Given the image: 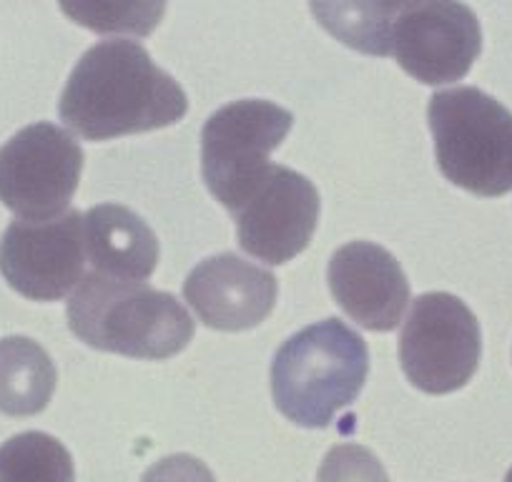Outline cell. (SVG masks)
<instances>
[{"instance_id":"8992f818","label":"cell","mask_w":512,"mask_h":482,"mask_svg":"<svg viewBox=\"0 0 512 482\" xmlns=\"http://www.w3.org/2000/svg\"><path fill=\"white\" fill-rule=\"evenodd\" d=\"M482 334L475 314L447 292L417 297L400 339L402 372L427 395L462 390L477 372Z\"/></svg>"},{"instance_id":"2e32d148","label":"cell","mask_w":512,"mask_h":482,"mask_svg":"<svg viewBox=\"0 0 512 482\" xmlns=\"http://www.w3.org/2000/svg\"><path fill=\"white\" fill-rule=\"evenodd\" d=\"M71 452L46 432H23L0 445V482H73Z\"/></svg>"},{"instance_id":"e0dca14e","label":"cell","mask_w":512,"mask_h":482,"mask_svg":"<svg viewBox=\"0 0 512 482\" xmlns=\"http://www.w3.org/2000/svg\"><path fill=\"white\" fill-rule=\"evenodd\" d=\"M63 13L73 18L81 26L98 33H136V36H149L159 26L164 16V3H63Z\"/></svg>"},{"instance_id":"8fae6325","label":"cell","mask_w":512,"mask_h":482,"mask_svg":"<svg viewBox=\"0 0 512 482\" xmlns=\"http://www.w3.org/2000/svg\"><path fill=\"white\" fill-rule=\"evenodd\" d=\"M279 284L272 272L236 257H209L186 277L184 299L211 329L244 332L272 314Z\"/></svg>"},{"instance_id":"5b68a950","label":"cell","mask_w":512,"mask_h":482,"mask_svg":"<svg viewBox=\"0 0 512 482\" xmlns=\"http://www.w3.org/2000/svg\"><path fill=\"white\" fill-rule=\"evenodd\" d=\"M287 108L262 98H244L211 113L201 131V171L216 201L239 211L272 169L269 156L292 131Z\"/></svg>"},{"instance_id":"9a60e30c","label":"cell","mask_w":512,"mask_h":482,"mask_svg":"<svg viewBox=\"0 0 512 482\" xmlns=\"http://www.w3.org/2000/svg\"><path fill=\"white\" fill-rule=\"evenodd\" d=\"M312 13L332 36L354 51L390 56V28L397 3H312Z\"/></svg>"},{"instance_id":"ffe728a7","label":"cell","mask_w":512,"mask_h":482,"mask_svg":"<svg viewBox=\"0 0 512 482\" xmlns=\"http://www.w3.org/2000/svg\"><path fill=\"white\" fill-rule=\"evenodd\" d=\"M505 482H512V470L507 472V477H505Z\"/></svg>"},{"instance_id":"3957f363","label":"cell","mask_w":512,"mask_h":482,"mask_svg":"<svg viewBox=\"0 0 512 482\" xmlns=\"http://www.w3.org/2000/svg\"><path fill=\"white\" fill-rule=\"evenodd\" d=\"M367 342L339 319H324L282 344L272 362L277 410L302 427H327L362 392Z\"/></svg>"},{"instance_id":"4fadbf2b","label":"cell","mask_w":512,"mask_h":482,"mask_svg":"<svg viewBox=\"0 0 512 482\" xmlns=\"http://www.w3.org/2000/svg\"><path fill=\"white\" fill-rule=\"evenodd\" d=\"M86 259L93 272L123 282H144L159 267V239L136 211L118 204L83 214Z\"/></svg>"},{"instance_id":"6da1fadb","label":"cell","mask_w":512,"mask_h":482,"mask_svg":"<svg viewBox=\"0 0 512 482\" xmlns=\"http://www.w3.org/2000/svg\"><path fill=\"white\" fill-rule=\"evenodd\" d=\"M189 111L186 93L136 41L88 48L61 96L63 124L91 141L164 129Z\"/></svg>"},{"instance_id":"52a82bcc","label":"cell","mask_w":512,"mask_h":482,"mask_svg":"<svg viewBox=\"0 0 512 482\" xmlns=\"http://www.w3.org/2000/svg\"><path fill=\"white\" fill-rule=\"evenodd\" d=\"M83 171V149L68 131L33 124L0 146V201L21 219L66 214Z\"/></svg>"},{"instance_id":"30bf717a","label":"cell","mask_w":512,"mask_h":482,"mask_svg":"<svg viewBox=\"0 0 512 482\" xmlns=\"http://www.w3.org/2000/svg\"><path fill=\"white\" fill-rule=\"evenodd\" d=\"M236 216L239 244L267 264H287L309 247L319 221V194L307 176L272 166Z\"/></svg>"},{"instance_id":"ac0fdd59","label":"cell","mask_w":512,"mask_h":482,"mask_svg":"<svg viewBox=\"0 0 512 482\" xmlns=\"http://www.w3.org/2000/svg\"><path fill=\"white\" fill-rule=\"evenodd\" d=\"M317 482H390L382 462L362 445H337L327 452Z\"/></svg>"},{"instance_id":"ba28073f","label":"cell","mask_w":512,"mask_h":482,"mask_svg":"<svg viewBox=\"0 0 512 482\" xmlns=\"http://www.w3.org/2000/svg\"><path fill=\"white\" fill-rule=\"evenodd\" d=\"M482 51L480 21L472 8L447 0L400 3L390 28V56L427 86L455 83Z\"/></svg>"},{"instance_id":"5bb4252c","label":"cell","mask_w":512,"mask_h":482,"mask_svg":"<svg viewBox=\"0 0 512 482\" xmlns=\"http://www.w3.org/2000/svg\"><path fill=\"white\" fill-rule=\"evenodd\" d=\"M56 365L46 349L28 337L0 339V412L38 415L56 390Z\"/></svg>"},{"instance_id":"7a4b0ae2","label":"cell","mask_w":512,"mask_h":482,"mask_svg":"<svg viewBox=\"0 0 512 482\" xmlns=\"http://www.w3.org/2000/svg\"><path fill=\"white\" fill-rule=\"evenodd\" d=\"M66 317L88 347L134 359H169L194 337V319L169 292L98 272L78 284Z\"/></svg>"},{"instance_id":"9c48e42d","label":"cell","mask_w":512,"mask_h":482,"mask_svg":"<svg viewBox=\"0 0 512 482\" xmlns=\"http://www.w3.org/2000/svg\"><path fill=\"white\" fill-rule=\"evenodd\" d=\"M0 274L33 302H56L86 279V236L81 211L56 219H16L0 239Z\"/></svg>"},{"instance_id":"277c9868","label":"cell","mask_w":512,"mask_h":482,"mask_svg":"<svg viewBox=\"0 0 512 482\" xmlns=\"http://www.w3.org/2000/svg\"><path fill=\"white\" fill-rule=\"evenodd\" d=\"M437 166L477 196L512 191V113L472 86L435 93L427 106Z\"/></svg>"},{"instance_id":"7c38bea8","label":"cell","mask_w":512,"mask_h":482,"mask_svg":"<svg viewBox=\"0 0 512 482\" xmlns=\"http://www.w3.org/2000/svg\"><path fill=\"white\" fill-rule=\"evenodd\" d=\"M327 279L339 307L372 332H392L410 304V282L400 262L372 241L337 249Z\"/></svg>"},{"instance_id":"d6986e66","label":"cell","mask_w":512,"mask_h":482,"mask_svg":"<svg viewBox=\"0 0 512 482\" xmlns=\"http://www.w3.org/2000/svg\"><path fill=\"white\" fill-rule=\"evenodd\" d=\"M141 482H216L209 467L191 455H169L151 465Z\"/></svg>"}]
</instances>
